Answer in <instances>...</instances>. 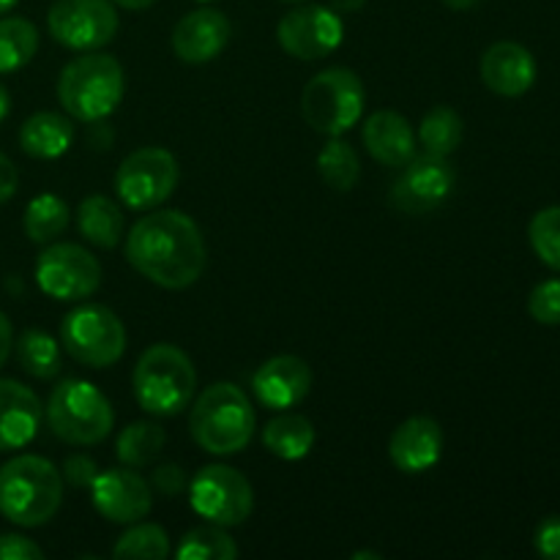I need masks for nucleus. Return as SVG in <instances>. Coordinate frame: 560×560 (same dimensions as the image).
<instances>
[{
  "label": "nucleus",
  "mask_w": 560,
  "mask_h": 560,
  "mask_svg": "<svg viewBox=\"0 0 560 560\" xmlns=\"http://www.w3.org/2000/svg\"><path fill=\"white\" fill-rule=\"evenodd\" d=\"M366 91L355 71L331 66L312 77L301 93V115L306 124L326 137H339L364 118Z\"/></svg>",
  "instance_id": "6"
},
{
  "label": "nucleus",
  "mask_w": 560,
  "mask_h": 560,
  "mask_svg": "<svg viewBox=\"0 0 560 560\" xmlns=\"http://www.w3.org/2000/svg\"><path fill=\"white\" fill-rule=\"evenodd\" d=\"M16 359L20 366L31 377L38 381H52L60 372V345L58 339L49 337L47 331H38V328H27L16 339Z\"/></svg>",
  "instance_id": "28"
},
{
  "label": "nucleus",
  "mask_w": 560,
  "mask_h": 560,
  "mask_svg": "<svg viewBox=\"0 0 560 560\" xmlns=\"http://www.w3.org/2000/svg\"><path fill=\"white\" fill-rule=\"evenodd\" d=\"M16 186H20V173H16L14 162L0 151V206L16 195Z\"/></svg>",
  "instance_id": "39"
},
{
  "label": "nucleus",
  "mask_w": 560,
  "mask_h": 560,
  "mask_svg": "<svg viewBox=\"0 0 560 560\" xmlns=\"http://www.w3.org/2000/svg\"><path fill=\"white\" fill-rule=\"evenodd\" d=\"M11 350H14V328H11V320L5 317V312H0V366L9 361Z\"/></svg>",
  "instance_id": "40"
},
{
  "label": "nucleus",
  "mask_w": 560,
  "mask_h": 560,
  "mask_svg": "<svg viewBox=\"0 0 560 560\" xmlns=\"http://www.w3.org/2000/svg\"><path fill=\"white\" fill-rule=\"evenodd\" d=\"M528 241L536 257L560 273V206L541 208L528 224Z\"/></svg>",
  "instance_id": "33"
},
{
  "label": "nucleus",
  "mask_w": 560,
  "mask_h": 560,
  "mask_svg": "<svg viewBox=\"0 0 560 560\" xmlns=\"http://www.w3.org/2000/svg\"><path fill=\"white\" fill-rule=\"evenodd\" d=\"M178 159L159 145L131 151L115 173V195L131 211H153L178 186Z\"/></svg>",
  "instance_id": "9"
},
{
  "label": "nucleus",
  "mask_w": 560,
  "mask_h": 560,
  "mask_svg": "<svg viewBox=\"0 0 560 560\" xmlns=\"http://www.w3.org/2000/svg\"><path fill=\"white\" fill-rule=\"evenodd\" d=\"M443 454V430L430 416H410L388 438V457L402 474H424Z\"/></svg>",
  "instance_id": "18"
},
{
  "label": "nucleus",
  "mask_w": 560,
  "mask_h": 560,
  "mask_svg": "<svg viewBox=\"0 0 560 560\" xmlns=\"http://www.w3.org/2000/svg\"><path fill=\"white\" fill-rule=\"evenodd\" d=\"M230 36H233V25H230L228 16L219 9L202 5V9L180 16L170 42H173V52L178 55V60L189 66H202L224 52Z\"/></svg>",
  "instance_id": "16"
},
{
  "label": "nucleus",
  "mask_w": 560,
  "mask_h": 560,
  "mask_svg": "<svg viewBox=\"0 0 560 560\" xmlns=\"http://www.w3.org/2000/svg\"><path fill=\"white\" fill-rule=\"evenodd\" d=\"M399 170L402 173L394 180L388 200L399 213H408V217H424V213L438 211L457 184L448 156H435L427 151L410 159Z\"/></svg>",
  "instance_id": "13"
},
{
  "label": "nucleus",
  "mask_w": 560,
  "mask_h": 560,
  "mask_svg": "<svg viewBox=\"0 0 560 560\" xmlns=\"http://www.w3.org/2000/svg\"><path fill=\"white\" fill-rule=\"evenodd\" d=\"M47 424L69 446H96L109 435L115 413L109 399L88 381H63L47 402Z\"/></svg>",
  "instance_id": "7"
},
{
  "label": "nucleus",
  "mask_w": 560,
  "mask_h": 560,
  "mask_svg": "<svg viewBox=\"0 0 560 560\" xmlns=\"http://www.w3.org/2000/svg\"><path fill=\"white\" fill-rule=\"evenodd\" d=\"M255 408L235 383L219 381L208 386L191 405L189 432L202 452L213 457H233L255 438Z\"/></svg>",
  "instance_id": "3"
},
{
  "label": "nucleus",
  "mask_w": 560,
  "mask_h": 560,
  "mask_svg": "<svg viewBox=\"0 0 560 560\" xmlns=\"http://www.w3.org/2000/svg\"><path fill=\"white\" fill-rule=\"evenodd\" d=\"M151 487L162 498H178L189 490V476H186V470L175 463L159 465L151 476Z\"/></svg>",
  "instance_id": "35"
},
{
  "label": "nucleus",
  "mask_w": 560,
  "mask_h": 560,
  "mask_svg": "<svg viewBox=\"0 0 560 560\" xmlns=\"http://www.w3.org/2000/svg\"><path fill=\"white\" fill-rule=\"evenodd\" d=\"M282 3H304V0H282Z\"/></svg>",
  "instance_id": "47"
},
{
  "label": "nucleus",
  "mask_w": 560,
  "mask_h": 560,
  "mask_svg": "<svg viewBox=\"0 0 560 560\" xmlns=\"http://www.w3.org/2000/svg\"><path fill=\"white\" fill-rule=\"evenodd\" d=\"M44 550L22 534L0 536V560H42Z\"/></svg>",
  "instance_id": "38"
},
{
  "label": "nucleus",
  "mask_w": 560,
  "mask_h": 560,
  "mask_svg": "<svg viewBox=\"0 0 560 560\" xmlns=\"http://www.w3.org/2000/svg\"><path fill=\"white\" fill-rule=\"evenodd\" d=\"M126 260L164 290H186L206 271V238L184 211H151L126 235Z\"/></svg>",
  "instance_id": "1"
},
{
  "label": "nucleus",
  "mask_w": 560,
  "mask_h": 560,
  "mask_svg": "<svg viewBox=\"0 0 560 560\" xmlns=\"http://www.w3.org/2000/svg\"><path fill=\"white\" fill-rule=\"evenodd\" d=\"M38 52V31L22 16H0V74L20 71Z\"/></svg>",
  "instance_id": "27"
},
{
  "label": "nucleus",
  "mask_w": 560,
  "mask_h": 560,
  "mask_svg": "<svg viewBox=\"0 0 560 560\" xmlns=\"http://www.w3.org/2000/svg\"><path fill=\"white\" fill-rule=\"evenodd\" d=\"M342 14L331 5H299L277 25V42L290 58L320 60L342 44Z\"/></svg>",
  "instance_id": "14"
},
{
  "label": "nucleus",
  "mask_w": 560,
  "mask_h": 560,
  "mask_svg": "<svg viewBox=\"0 0 560 560\" xmlns=\"http://www.w3.org/2000/svg\"><path fill=\"white\" fill-rule=\"evenodd\" d=\"M71 222V211L58 195H38L27 202L25 217H22V228L33 244H52L66 233Z\"/></svg>",
  "instance_id": "26"
},
{
  "label": "nucleus",
  "mask_w": 560,
  "mask_h": 560,
  "mask_svg": "<svg viewBox=\"0 0 560 560\" xmlns=\"http://www.w3.org/2000/svg\"><path fill=\"white\" fill-rule=\"evenodd\" d=\"M74 124L60 113H33L20 129V148L31 159H58L74 145Z\"/></svg>",
  "instance_id": "22"
},
{
  "label": "nucleus",
  "mask_w": 560,
  "mask_h": 560,
  "mask_svg": "<svg viewBox=\"0 0 560 560\" xmlns=\"http://www.w3.org/2000/svg\"><path fill=\"white\" fill-rule=\"evenodd\" d=\"M463 118L452 107H435L421 118L419 124V142L427 153L435 156H448L463 142Z\"/></svg>",
  "instance_id": "32"
},
{
  "label": "nucleus",
  "mask_w": 560,
  "mask_h": 560,
  "mask_svg": "<svg viewBox=\"0 0 560 560\" xmlns=\"http://www.w3.org/2000/svg\"><path fill=\"white\" fill-rule=\"evenodd\" d=\"M164 443H167V432H164L162 424L135 421V424L120 430L115 452H118V459L126 468H148L164 452Z\"/></svg>",
  "instance_id": "25"
},
{
  "label": "nucleus",
  "mask_w": 560,
  "mask_h": 560,
  "mask_svg": "<svg viewBox=\"0 0 560 560\" xmlns=\"http://www.w3.org/2000/svg\"><path fill=\"white\" fill-rule=\"evenodd\" d=\"M55 91L69 118L85 120V124L104 120L124 102V66L107 52L80 55L63 66Z\"/></svg>",
  "instance_id": "4"
},
{
  "label": "nucleus",
  "mask_w": 560,
  "mask_h": 560,
  "mask_svg": "<svg viewBox=\"0 0 560 560\" xmlns=\"http://www.w3.org/2000/svg\"><path fill=\"white\" fill-rule=\"evenodd\" d=\"M63 503V476L38 454L0 465V514L20 528H42Z\"/></svg>",
  "instance_id": "2"
},
{
  "label": "nucleus",
  "mask_w": 560,
  "mask_h": 560,
  "mask_svg": "<svg viewBox=\"0 0 560 560\" xmlns=\"http://www.w3.org/2000/svg\"><path fill=\"white\" fill-rule=\"evenodd\" d=\"M49 36L77 52L102 49L118 36V11L113 0H58L47 14Z\"/></svg>",
  "instance_id": "11"
},
{
  "label": "nucleus",
  "mask_w": 560,
  "mask_h": 560,
  "mask_svg": "<svg viewBox=\"0 0 560 560\" xmlns=\"http://www.w3.org/2000/svg\"><path fill=\"white\" fill-rule=\"evenodd\" d=\"M200 3H211V0H200Z\"/></svg>",
  "instance_id": "48"
},
{
  "label": "nucleus",
  "mask_w": 560,
  "mask_h": 560,
  "mask_svg": "<svg viewBox=\"0 0 560 560\" xmlns=\"http://www.w3.org/2000/svg\"><path fill=\"white\" fill-rule=\"evenodd\" d=\"M63 481H69L71 487H91L93 479L98 476V465L96 459L88 457V454H71V457H66L63 463Z\"/></svg>",
  "instance_id": "36"
},
{
  "label": "nucleus",
  "mask_w": 560,
  "mask_h": 560,
  "mask_svg": "<svg viewBox=\"0 0 560 560\" xmlns=\"http://www.w3.org/2000/svg\"><path fill=\"white\" fill-rule=\"evenodd\" d=\"M77 230L88 244L98 249H115L124 241V211L107 195H91L77 206Z\"/></svg>",
  "instance_id": "23"
},
{
  "label": "nucleus",
  "mask_w": 560,
  "mask_h": 560,
  "mask_svg": "<svg viewBox=\"0 0 560 560\" xmlns=\"http://www.w3.org/2000/svg\"><path fill=\"white\" fill-rule=\"evenodd\" d=\"M118 560H164L170 556V536L156 523H131L113 547Z\"/></svg>",
  "instance_id": "30"
},
{
  "label": "nucleus",
  "mask_w": 560,
  "mask_h": 560,
  "mask_svg": "<svg viewBox=\"0 0 560 560\" xmlns=\"http://www.w3.org/2000/svg\"><path fill=\"white\" fill-rule=\"evenodd\" d=\"M9 113H11V93H9V88L0 82V124L9 118Z\"/></svg>",
  "instance_id": "42"
},
{
  "label": "nucleus",
  "mask_w": 560,
  "mask_h": 560,
  "mask_svg": "<svg viewBox=\"0 0 560 560\" xmlns=\"http://www.w3.org/2000/svg\"><path fill=\"white\" fill-rule=\"evenodd\" d=\"M366 5V0H331V9L337 11V14H355V11H361Z\"/></svg>",
  "instance_id": "41"
},
{
  "label": "nucleus",
  "mask_w": 560,
  "mask_h": 560,
  "mask_svg": "<svg viewBox=\"0 0 560 560\" xmlns=\"http://www.w3.org/2000/svg\"><path fill=\"white\" fill-rule=\"evenodd\" d=\"M317 173H320L323 184L331 186L334 191H350L361 178V159L353 145L331 137L317 153Z\"/></svg>",
  "instance_id": "29"
},
{
  "label": "nucleus",
  "mask_w": 560,
  "mask_h": 560,
  "mask_svg": "<svg viewBox=\"0 0 560 560\" xmlns=\"http://www.w3.org/2000/svg\"><path fill=\"white\" fill-rule=\"evenodd\" d=\"M238 552L241 550L233 536L211 523L202 525V528H191L175 547L178 560H235Z\"/></svg>",
  "instance_id": "31"
},
{
  "label": "nucleus",
  "mask_w": 560,
  "mask_h": 560,
  "mask_svg": "<svg viewBox=\"0 0 560 560\" xmlns=\"http://www.w3.org/2000/svg\"><path fill=\"white\" fill-rule=\"evenodd\" d=\"M102 277V262L80 244H52L36 260L38 290L55 301L91 299Z\"/></svg>",
  "instance_id": "12"
},
{
  "label": "nucleus",
  "mask_w": 560,
  "mask_h": 560,
  "mask_svg": "<svg viewBox=\"0 0 560 560\" xmlns=\"http://www.w3.org/2000/svg\"><path fill=\"white\" fill-rule=\"evenodd\" d=\"M63 350L91 370H107L126 353V326L102 304H82L60 323Z\"/></svg>",
  "instance_id": "8"
},
{
  "label": "nucleus",
  "mask_w": 560,
  "mask_h": 560,
  "mask_svg": "<svg viewBox=\"0 0 560 560\" xmlns=\"http://www.w3.org/2000/svg\"><path fill=\"white\" fill-rule=\"evenodd\" d=\"M257 402L268 410H290L312 392V370L299 355H273L252 377Z\"/></svg>",
  "instance_id": "17"
},
{
  "label": "nucleus",
  "mask_w": 560,
  "mask_h": 560,
  "mask_svg": "<svg viewBox=\"0 0 560 560\" xmlns=\"http://www.w3.org/2000/svg\"><path fill=\"white\" fill-rule=\"evenodd\" d=\"M42 402L33 388L0 377V452L25 448L42 424Z\"/></svg>",
  "instance_id": "20"
},
{
  "label": "nucleus",
  "mask_w": 560,
  "mask_h": 560,
  "mask_svg": "<svg viewBox=\"0 0 560 560\" xmlns=\"http://www.w3.org/2000/svg\"><path fill=\"white\" fill-rule=\"evenodd\" d=\"M366 153L383 167H405L416 156V131L402 113L377 109L361 129Z\"/></svg>",
  "instance_id": "21"
},
{
  "label": "nucleus",
  "mask_w": 560,
  "mask_h": 560,
  "mask_svg": "<svg viewBox=\"0 0 560 560\" xmlns=\"http://www.w3.org/2000/svg\"><path fill=\"white\" fill-rule=\"evenodd\" d=\"M14 5H16V0H0V14H9Z\"/></svg>",
  "instance_id": "45"
},
{
  "label": "nucleus",
  "mask_w": 560,
  "mask_h": 560,
  "mask_svg": "<svg viewBox=\"0 0 560 560\" xmlns=\"http://www.w3.org/2000/svg\"><path fill=\"white\" fill-rule=\"evenodd\" d=\"M113 3L124 5V9H129V11H145V9H151L156 0H113Z\"/></svg>",
  "instance_id": "43"
},
{
  "label": "nucleus",
  "mask_w": 560,
  "mask_h": 560,
  "mask_svg": "<svg viewBox=\"0 0 560 560\" xmlns=\"http://www.w3.org/2000/svg\"><path fill=\"white\" fill-rule=\"evenodd\" d=\"M189 503L206 523L235 528L252 517L255 490L241 470L230 465H206L189 485Z\"/></svg>",
  "instance_id": "10"
},
{
  "label": "nucleus",
  "mask_w": 560,
  "mask_h": 560,
  "mask_svg": "<svg viewBox=\"0 0 560 560\" xmlns=\"http://www.w3.org/2000/svg\"><path fill=\"white\" fill-rule=\"evenodd\" d=\"M443 3H446L448 9H454V11H470V9H476L481 0H443Z\"/></svg>",
  "instance_id": "44"
},
{
  "label": "nucleus",
  "mask_w": 560,
  "mask_h": 560,
  "mask_svg": "<svg viewBox=\"0 0 560 560\" xmlns=\"http://www.w3.org/2000/svg\"><path fill=\"white\" fill-rule=\"evenodd\" d=\"M536 552L547 560H560V517L552 514V517H545L539 525H536L534 534Z\"/></svg>",
  "instance_id": "37"
},
{
  "label": "nucleus",
  "mask_w": 560,
  "mask_h": 560,
  "mask_svg": "<svg viewBox=\"0 0 560 560\" xmlns=\"http://www.w3.org/2000/svg\"><path fill=\"white\" fill-rule=\"evenodd\" d=\"M262 443L273 457L295 463V459H304L315 446V427L306 416L279 410L277 419L268 421L262 430Z\"/></svg>",
  "instance_id": "24"
},
{
  "label": "nucleus",
  "mask_w": 560,
  "mask_h": 560,
  "mask_svg": "<svg viewBox=\"0 0 560 560\" xmlns=\"http://www.w3.org/2000/svg\"><path fill=\"white\" fill-rule=\"evenodd\" d=\"M528 312L541 326H560V279H547L530 290Z\"/></svg>",
  "instance_id": "34"
},
{
  "label": "nucleus",
  "mask_w": 560,
  "mask_h": 560,
  "mask_svg": "<svg viewBox=\"0 0 560 560\" xmlns=\"http://www.w3.org/2000/svg\"><path fill=\"white\" fill-rule=\"evenodd\" d=\"M137 405L151 416H178L197 392V370L180 348L159 342L140 355L131 375Z\"/></svg>",
  "instance_id": "5"
},
{
  "label": "nucleus",
  "mask_w": 560,
  "mask_h": 560,
  "mask_svg": "<svg viewBox=\"0 0 560 560\" xmlns=\"http://www.w3.org/2000/svg\"><path fill=\"white\" fill-rule=\"evenodd\" d=\"M93 506L104 520L118 525L140 523L151 514L153 492L148 481L135 468H109L98 470V476L91 485Z\"/></svg>",
  "instance_id": "15"
},
{
  "label": "nucleus",
  "mask_w": 560,
  "mask_h": 560,
  "mask_svg": "<svg viewBox=\"0 0 560 560\" xmlns=\"http://www.w3.org/2000/svg\"><path fill=\"white\" fill-rule=\"evenodd\" d=\"M481 80L492 93L503 98H517L528 93L536 82V60L530 49L517 42H495L481 55Z\"/></svg>",
  "instance_id": "19"
},
{
  "label": "nucleus",
  "mask_w": 560,
  "mask_h": 560,
  "mask_svg": "<svg viewBox=\"0 0 560 560\" xmlns=\"http://www.w3.org/2000/svg\"><path fill=\"white\" fill-rule=\"evenodd\" d=\"M353 558L355 560H361V558H381V552H370V550H366V552H355Z\"/></svg>",
  "instance_id": "46"
}]
</instances>
